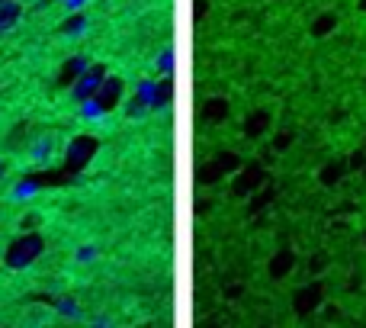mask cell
I'll list each match as a JSON object with an SVG mask.
<instances>
[{
  "label": "cell",
  "instance_id": "obj_1",
  "mask_svg": "<svg viewBox=\"0 0 366 328\" xmlns=\"http://www.w3.org/2000/svg\"><path fill=\"white\" fill-rule=\"evenodd\" d=\"M42 251H45V238H42L39 232H23V235H16L13 242L7 244L4 264H7L10 271H26L29 264H35V261L42 258Z\"/></svg>",
  "mask_w": 366,
  "mask_h": 328
},
{
  "label": "cell",
  "instance_id": "obj_2",
  "mask_svg": "<svg viewBox=\"0 0 366 328\" xmlns=\"http://www.w3.org/2000/svg\"><path fill=\"white\" fill-rule=\"evenodd\" d=\"M93 106H87L90 116H97V113H113L119 103H125V81L116 74H106L103 84H100V91L93 94V100H90Z\"/></svg>",
  "mask_w": 366,
  "mask_h": 328
},
{
  "label": "cell",
  "instance_id": "obj_3",
  "mask_svg": "<svg viewBox=\"0 0 366 328\" xmlns=\"http://www.w3.org/2000/svg\"><path fill=\"white\" fill-rule=\"evenodd\" d=\"M97 148H100V142L93 139V135H77V139H71L68 152H64V171H68V174H81L90 161H93Z\"/></svg>",
  "mask_w": 366,
  "mask_h": 328
},
{
  "label": "cell",
  "instance_id": "obj_4",
  "mask_svg": "<svg viewBox=\"0 0 366 328\" xmlns=\"http://www.w3.org/2000/svg\"><path fill=\"white\" fill-rule=\"evenodd\" d=\"M235 181H231V196L235 200H244V196L257 193L261 187H267V168H261V164H241V168L235 171Z\"/></svg>",
  "mask_w": 366,
  "mask_h": 328
},
{
  "label": "cell",
  "instance_id": "obj_5",
  "mask_svg": "<svg viewBox=\"0 0 366 328\" xmlns=\"http://www.w3.org/2000/svg\"><path fill=\"white\" fill-rule=\"evenodd\" d=\"M321 306H325V283H321V280H311V283L299 286L296 293H292V312H296L299 319L315 315Z\"/></svg>",
  "mask_w": 366,
  "mask_h": 328
},
{
  "label": "cell",
  "instance_id": "obj_6",
  "mask_svg": "<svg viewBox=\"0 0 366 328\" xmlns=\"http://www.w3.org/2000/svg\"><path fill=\"white\" fill-rule=\"evenodd\" d=\"M103 77H106V64H87V71H84L74 84H71V97H74V103H90L93 94L100 91V84H103Z\"/></svg>",
  "mask_w": 366,
  "mask_h": 328
},
{
  "label": "cell",
  "instance_id": "obj_7",
  "mask_svg": "<svg viewBox=\"0 0 366 328\" xmlns=\"http://www.w3.org/2000/svg\"><path fill=\"white\" fill-rule=\"evenodd\" d=\"M238 168H241V158H238V154L219 152V154L212 158V164H209L206 171H200V181H202V183H215L219 177H231Z\"/></svg>",
  "mask_w": 366,
  "mask_h": 328
},
{
  "label": "cell",
  "instance_id": "obj_8",
  "mask_svg": "<svg viewBox=\"0 0 366 328\" xmlns=\"http://www.w3.org/2000/svg\"><path fill=\"white\" fill-rule=\"evenodd\" d=\"M270 126H273V113L270 110H251L241 123V132H244V139H263V135L270 132Z\"/></svg>",
  "mask_w": 366,
  "mask_h": 328
},
{
  "label": "cell",
  "instance_id": "obj_9",
  "mask_svg": "<svg viewBox=\"0 0 366 328\" xmlns=\"http://www.w3.org/2000/svg\"><path fill=\"white\" fill-rule=\"evenodd\" d=\"M296 271V251L292 248H280L273 258H270V264H267V273H270V280H286L290 273Z\"/></svg>",
  "mask_w": 366,
  "mask_h": 328
},
{
  "label": "cell",
  "instance_id": "obj_10",
  "mask_svg": "<svg viewBox=\"0 0 366 328\" xmlns=\"http://www.w3.org/2000/svg\"><path fill=\"white\" fill-rule=\"evenodd\" d=\"M87 64H90V62H87V55H71L68 62H64L62 68H58L55 84H58V87H68V91H71V84H74L77 77H81L84 71H87Z\"/></svg>",
  "mask_w": 366,
  "mask_h": 328
},
{
  "label": "cell",
  "instance_id": "obj_11",
  "mask_svg": "<svg viewBox=\"0 0 366 328\" xmlns=\"http://www.w3.org/2000/svg\"><path fill=\"white\" fill-rule=\"evenodd\" d=\"M347 171H350L347 158H331V161L325 164V168L318 171V183H321V187H338V183L344 181Z\"/></svg>",
  "mask_w": 366,
  "mask_h": 328
},
{
  "label": "cell",
  "instance_id": "obj_12",
  "mask_svg": "<svg viewBox=\"0 0 366 328\" xmlns=\"http://www.w3.org/2000/svg\"><path fill=\"white\" fill-rule=\"evenodd\" d=\"M228 113H231L228 97H209L200 110V119H206V123H222V119H228Z\"/></svg>",
  "mask_w": 366,
  "mask_h": 328
},
{
  "label": "cell",
  "instance_id": "obj_13",
  "mask_svg": "<svg viewBox=\"0 0 366 328\" xmlns=\"http://www.w3.org/2000/svg\"><path fill=\"white\" fill-rule=\"evenodd\" d=\"M334 29H338V13H334V10H325V13H318L315 20H311L309 33H311V39H325Z\"/></svg>",
  "mask_w": 366,
  "mask_h": 328
},
{
  "label": "cell",
  "instance_id": "obj_14",
  "mask_svg": "<svg viewBox=\"0 0 366 328\" xmlns=\"http://www.w3.org/2000/svg\"><path fill=\"white\" fill-rule=\"evenodd\" d=\"M20 4L16 0H0V29H10L16 26V20H20Z\"/></svg>",
  "mask_w": 366,
  "mask_h": 328
},
{
  "label": "cell",
  "instance_id": "obj_15",
  "mask_svg": "<svg viewBox=\"0 0 366 328\" xmlns=\"http://www.w3.org/2000/svg\"><path fill=\"white\" fill-rule=\"evenodd\" d=\"M84 26H87V16H84L81 10H74V13L62 23V35H81Z\"/></svg>",
  "mask_w": 366,
  "mask_h": 328
},
{
  "label": "cell",
  "instance_id": "obj_16",
  "mask_svg": "<svg viewBox=\"0 0 366 328\" xmlns=\"http://www.w3.org/2000/svg\"><path fill=\"white\" fill-rule=\"evenodd\" d=\"M148 110H151V106H148L145 100L139 97V94H135V97H132L129 103H125V116H129V119H139V116H145Z\"/></svg>",
  "mask_w": 366,
  "mask_h": 328
},
{
  "label": "cell",
  "instance_id": "obj_17",
  "mask_svg": "<svg viewBox=\"0 0 366 328\" xmlns=\"http://www.w3.org/2000/svg\"><path fill=\"white\" fill-rule=\"evenodd\" d=\"M167 103H171V81H158V91H154V106H151V110L167 106Z\"/></svg>",
  "mask_w": 366,
  "mask_h": 328
},
{
  "label": "cell",
  "instance_id": "obj_18",
  "mask_svg": "<svg viewBox=\"0 0 366 328\" xmlns=\"http://www.w3.org/2000/svg\"><path fill=\"white\" fill-rule=\"evenodd\" d=\"M74 258H77V261H84V264H87V261H93V258H97V244H81Z\"/></svg>",
  "mask_w": 366,
  "mask_h": 328
},
{
  "label": "cell",
  "instance_id": "obj_19",
  "mask_svg": "<svg viewBox=\"0 0 366 328\" xmlns=\"http://www.w3.org/2000/svg\"><path fill=\"white\" fill-rule=\"evenodd\" d=\"M292 142H296V132H280L277 142H273V148H277V152H283V148H290Z\"/></svg>",
  "mask_w": 366,
  "mask_h": 328
},
{
  "label": "cell",
  "instance_id": "obj_20",
  "mask_svg": "<svg viewBox=\"0 0 366 328\" xmlns=\"http://www.w3.org/2000/svg\"><path fill=\"white\" fill-rule=\"evenodd\" d=\"M347 164H350V171H360V168H366V152H353L350 158H347Z\"/></svg>",
  "mask_w": 366,
  "mask_h": 328
},
{
  "label": "cell",
  "instance_id": "obj_21",
  "mask_svg": "<svg viewBox=\"0 0 366 328\" xmlns=\"http://www.w3.org/2000/svg\"><path fill=\"white\" fill-rule=\"evenodd\" d=\"M49 148H52V142H49V139H42L39 145L33 148V154H35V158H45V154H49Z\"/></svg>",
  "mask_w": 366,
  "mask_h": 328
},
{
  "label": "cell",
  "instance_id": "obj_22",
  "mask_svg": "<svg viewBox=\"0 0 366 328\" xmlns=\"http://www.w3.org/2000/svg\"><path fill=\"white\" fill-rule=\"evenodd\" d=\"M270 200H273V187H267V193H263V196H257L254 210H263V203H270Z\"/></svg>",
  "mask_w": 366,
  "mask_h": 328
},
{
  "label": "cell",
  "instance_id": "obj_23",
  "mask_svg": "<svg viewBox=\"0 0 366 328\" xmlns=\"http://www.w3.org/2000/svg\"><path fill=\"white\" fill-rule=\"evenodd\" d=\"M328 264V261H325V254H315V261H311V264H309V271H321V267H325Z\"/></svg>",
  "mask_w": 366,
  "mask_h": 328
},
{
  "label": "cell",
  "instance_id": "obj_24",
  "mask_svg": "<svg viewBox=\"0 0 366 328\" xmlns=\"http://www.w3.org/2000/svg\"><path fill=\"white\" fill-rule=\"evenodd\" d=\"M171 64H173V55H171V49H167L164 55H161V68H164V71H171Z\"/></svg>",
  "mask_w": 366,
  "mask_h": 328
},
{
  "label": "cell",
  "instance_id": "obj_25",
  "mask_svg": "<svg viewBox=\"0 0 366 328\" xmlns=\"http://www.w3.org/2000/svg\"><path fill=\"white\" fill-rule=\"evenodd\" d=\"M62 312H64V315H74V312H77L74 302H71V300H62Z\"/></svg>",
  "mask_w": 366,
  "mask_h": 328
},
{
  "label": "cell",
  "instance_id": "obj_26",
  "mask_svg": "<svg viewBox=\"0 0 366 328\" xmlns=\"http://www.w3.org/2000/svg\"><path fill=\"white\" fill-rule=\"evenodd\" d=\"M4 174H7V164H4V161H0V181H4Z\"/></svg>",
  "mask_w": 366,
  "mask_h": 328
},
{
  "label": "cell",
  "instance_id": "obj_27",
  "mask_svg": "<svg viewBox=\"0 0 366 328\" xmlns=\"http://www.w3.org/2000/svg\"><path fill=\"white\" fill-rule=\"evenodd\" d=\"M68 4H71V7L77 10V7H81V4H84V0H68Z\"/></svg>",
  "mask_w": 366,
  "mask_h": 328
},
{
  "label": "cell",
  "instance_id": "obj_28",
  "mask_svg": "<svg viewBox=\"0 0 366 328\" xmlns=\"http://www.w3.org/2000/svg\"><path fill=\"white\" fill-rule=\"evenodd\" d=\"M360 10H363V13H366V0H360Z\"/></svg>",
  "mask_w": 366,
  "mask_h": 328
},
{
  "label": "cell",
  "instance_id": "obj_29",
  "mask_svg": "<svg viewBox=\"0 0 366 328\" xmlns=\"http://www.w3.org/2000/svg\"><path fill=\"white\" fill-rule=\"evenodd\" d=\"M363 244H366V229H363Z\"/></svg>",
  "mask_w": 366,
  "mask_h": 328
}]
</instances>
